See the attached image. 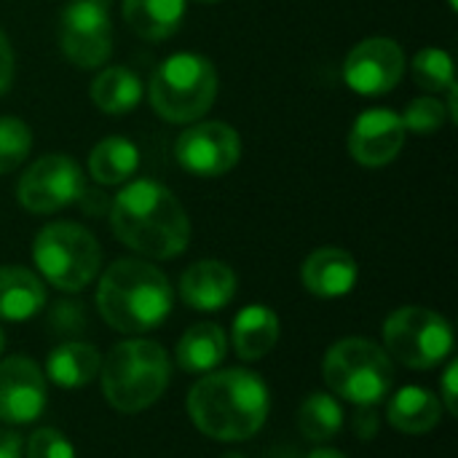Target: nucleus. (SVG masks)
<instances>
[{
	"label": "nucleus",
	"instance_id": "nucleus-1",
	"mask_svg": "<svg viewBox=\"0 0 458 458\" xmlns=\"http://www.w3.org/2000/svg\"><path fill=\"white\" fill-rule=\"evenodd\" d=\"M268 413L271 392L255 370H212L188 392V416L193 427L217 443H244L255 437Z\"/></svg>",
	"mask_w": 458,
	"mask_h": 458
},
{
	"label": "nucleus",
	"instance_id": "nucleus-2",
	"mask_svg": "<svg viewBox=\"0 0 458 458\" xmlns=\"http://www.w3.org/2000/svg\"><path fill=\"white\" fill-rule=\"evenodd\" d=\"M110 228L121 244L156 260L177 258L191 242L185 207L156 180H134L113 199Z\"/></svg>",
	"mask_w": 458,
	"mask_h": 458
},
{
	"label": "nucleus",
	"instance_id": "nucleus-3",
	"mask_svg": "<svg viewBox=\"0 0 458 458\" xmlns=\"http://www.w3.org/2000/svg\"><path fill=\"white\" fill-rule=\"evenodd\" d=\"M174 306V290L164 271L148 260L121 258L99 279L97 309L102 319L123 333L142 335L166 322Z\"/></svg>",
	"mask_w": 458,
	"mask_h": 458
},
{
	"label": "nucleus",
	"instance_id": "nucleus-4",
	"mask_svg": "<svg viewBox=\"0 0 458 458\" xmlns=\"http://www.w3.org/2000/svg\"><path fill=\"white\" fill-rule=\"evenodd\" d=\"M99 381L113 411L126 416L142 413L164 397L172 381V362L161 344L134 335L107 352Z\"/></svg>",
	"mask_w": 458,
	"mask_h": 458
},
{
	"label": "nucleus",
	"instance_id": "nucleus-5",
	"mask_svg": "<svg viewBox=\"0 0 458 458\" xmlns=\"http://www.w3.org/2000/svg\"><path fill=\"white\" fill-rule=\"evenodd\" d=\"M148 97L153 110L172 123L199 121L217 97L215 64L193 51L166 56L150 78Z\"/></svg>",
	"mask_w": 458,
	"mask_h": 458
},
{
	"label": "nucleus",
	"instance_id": "nucleus-6",
	"mask_svg": "<svg viewBox=\"0 0 458 458\" xmlns=\"http://www.w3.org/2000/svg\"><path fill=\"white\" fill-rule=\"evenodd\" d=\"M322 378L335 397L357 408H376L389 397L394 368L389 354L368 338H344L322 360Z\"/></svg>",
	"mask_w": 458,
	"mask_h": 458
},
{
	"label": "nucleus",
	"instance_id": "nucleus-7",
	"mask_svg": "<svg viewBox=\"0 0 458 458\" xmlns=\"http://www.w3.org/2000/svg\"><path fill=\"white\" fill-rule=\"evenodd\" d=\"M32 260L40 276L62 290L81 293L86 290L102 266V250L91 231L78 223H48L32 242Z\"/></svg>",
	"mask_w": 458,
	"mask_h": 458
},
{
	"label": "nucleus",
	"instance_id": "nucleus-8",
	"mask_svg": "<svg viewBox=\"0 0 458 458\" xmlns=\"http://www.w3.org/2000/svg\"><path fill=\"white\" fill-rule=\"evenodd\" d=\"M384 352L413 370H432L454 354L451 322L424 306H403L384 322Z\"/></svg>",
	"mask_w": 458,
	"mask_h": 458
},
{
	"label": "nucleus",
	"instance_id": "nucleus-9",
	"mask_svg": "<svg viewBox=\"0 0 458 458\" xmlns=\"http://www.w3.org/2000/svg\"><path fill=\"white\" fill-rule=\"evenodd\" d=\"M59 46L64 56L83 67H102L113 54V24L107 0H72L59 16Z\"/></svg>",
	"mask_w": 458,
	"mask_h": 458
},
{
	"label": "nucleus",
	"instance_id": "nucleus-10",
	"mask_svg": "<svg viewBox=\"0 0 458 458\" xmlns=\"http://www.w3.org/2000/svg\"><path fill=\"white\" fill-rule=\"evenodd\" d=\"M19 204L32 215H51L86 196L81 166L62 153L38 158L16 185Z\"/></svg>",
	"mask_w": 458,
	"mask_h": 458
},
{
	"label": "nucleus",
	"instance_id": "nucleus-11",
	"mask_svg": "<svg viewBox=\"0 0 458 458\" xmlns=\"http://www.w3.org/2000/svg\"><path fill=\"white\" fill-rule=\"evenodd\" d=\"M174 156L193 177H223L239 164L242 140L233 126L223 121H204L177 137Z\"/></svg>",
	"mask_w": 458,
	"mask_h": 458
},
{
	"label": "nucleus",
	"instance_id": "nucleus-12",
	"mask_svg": "<svg viewBox=\"0 0 458 458\" xmlns=\"http://www.w3.org/2000/svg\"><path fill=\"white\" fill-rule=\"evenodd\" d=\"M405 72V54L392 38H368L357 43L344 62V81L360 97L389 94Z\"/></svg>",
	"mask_w": 458,
	"mask_h": 458
},
{
	"label": "nucleus",
	"instance_id": "nucleus-13",
	"mask_svg": "<svg viewBox=\"0 0 458 458\" xmlns=\"http://www.w3.org/2000/svg\"><path fill=\"white\" fill-rule=\"evenodd\" d=\"M48 403V384L43 370L27 357L0 360V421L32 424L43 416Z\"/></svg>",
	"mask_w": 458,
	"mask_h": 458
},
{
	"label": "nucleus",
	"instance_id": "nucleus-14",
	"mask_svg": "<svg viewBox=\"0 0 458 458\" xmlns=\"http://www.w3.org/2000/svg\"><path fill=\"white\" fill-rule=\"evenodd\" d=\"M405 126L394 110H365L349 134V153L362 166H384L394 161L405 145Z\"/></svg>",
	"mask_w": 458,
	"mask_h": 458
},
{
	"label": "nucleus",
	"instance_id": "nucleus-15",
	"mask_svg": "<svg viewBox=\"0 0 458 458\" xmlns=\"http://www.w3.org/2000/svg\"><path fill=\"white\" fill-rule=\"evenodd\" d=\"M360 276L357 260L341 247L314 250L301 266L303 287L317 298H344L354 290Z\"/></svg>",
	"mask_w": 458,
	"mask_h": 458
},
{
	"label": "nucleus",
	"instance_id": "nucleus-16",
	"mask_svg": "<svg viewBox=\"0 0 458 458\" xmlns=\"http://www.w3.org/2000/svg\"><path fill=\"white\" fill-rule=\"evenodd\" d=\"M236 295V274L220 260H199L180 276V298L196 311H220Z\"/></svg>",
	"mask_w": 458,
	"mask_h": 458
},
{
	"label": "nucleus",
	"instance_id": "nucleus-17",
	"mask_svg": "<svg viewBox=\"0 0 458 458\" xmlns=\"http://www.w3.org/2000/svg\"><path fill=\"white\" fill-rule=\"evenodd\" d=\"M43 279L24 266H0V319L27 322L46 309Z\"/></svg>",
	"mask_w": 458,
	"mask_h": 458
},
{
	"label": "nucleus",
	"instance_id": "nucleus-18",
	"mask_svg": "<svg viewBox=\"0 0 458 458\" xmlns=\"http://www.w3.org/2000/svg\"><path fill=\"white\" fill-rule=\"evenodd\" d=\"M225 354H228V338L225 330L215 322H199L188 327L174 346V360L180 370L191 376H204L217 370Z\"/></svg>",
	"mask_w": 458,
	"mask_h": 458
},
{
	"label": "nucleus",
	"instance_id": "nucleus-19",
	"mask_svg": "<svg viewBox=\"0 0 458 458\" xmlns=\"http://www.w3.org/2000/svg\"><path fill=\"white\" fill-rule=\"evenodd\" d=\"M443 419V403L424 386H403L386 405V421L403 435H427Z\"/></svg>",
	"mask_w": 458,
	"mask_h": 458
},
{
	"label": "nucleus",
	"instance_id": "nucleus-20",
	"mask_svg": "<svg viewBox=\"0 0 458 458\" xmlns=\"http://www.w3.org/2000/svg\"><path fill=\"white\" fill-rule=\"evenodd\" d=\"M233 352L244 362H258L271 354L279 341V317L268 306H244L231 327Z\"/></svg>",
	"mask_w": 458,
	"mask_h": 458
},
{
	"label": "nucleus",
	"instance_id": "nucleus-21",
	"mask_svg": "<svg viewBox=\"0 0 458 458\" xmlns=\"http://www.w3.org/2000/svg\"><path fill=\"white\" fill-rule=\"evenodd\" d=\"M99 368H102V354L97 346L83 341H67L46 357L43 376L46 381L62 389H81L99 376Z\"/></svg>",
	"mask_w": 458,
	"mask_h": 458
},
{
	"label": "nucleus",
	"instance_id": "nucleus-22",
	"mask_svg": "<svg viewBox=\"0 0 458 458\" xmlns=\"http://www.w3.org/2000/svg\"><path fill=\"white\" fill-rule=\"evenodd\" d=\"M188 0H123V19L142 40L172 38L185 16Z\"/></svg>",
	"mask_w": 458,
	"mask_h": 458
},
{
	"label": "nucleus",
	"instance_id": "nucleus-23",
	"mask_svg": "<svg viewBox=\"0 0 458 458\" xmlns=\"http://www.w3.org/2000/svg\"><path fill=\"white\" fill-rule=\"evenodd\" d=\"M91 99L107 115H126L142 99V81L126 64L105 67L91 83Z\"/></svg>",
	"mask_w": 458,
	"mask_h": 458
},
{
	"label": "nucleus",
	"instance_id": "nucleus-24",
	"mask_svg": "<svg viewBox=\"0 0 458 458\" xmlns=\"http://www.w3.org/2000/svg\"><path fill=\"white\" fill-rule=\"evenodd\" d=\"M140 166V150L126 137H107L89 156V174L99 185H121Z\"/></svg>",
	"mask_w": 458,
	"mask_h": 458
},
{
	"label": "nucleus",
	"instance_id": "nucleus-25",
	"mask_svg": "<svg viewBox=\"0 0 458 458\" xmlns=\"http://www.w3.org/2000/svg\"><path fill=\"white\" fill-rule=\"evenodd\" d=\"M298 429L309 443H330L344 429V408L327 392L309 394L298 408Z\"/></svg>",
	"mask_w": 458,
	"mask_h": 458
},
{
	"label": "nucleus",
	"instance_id": "nucleus-26",
	"mask_svg": "<svg viewBox=\"0 0 458 458\" xmlns=\"http://www.w3.org/2000/svg\"><path fill=\"white\" fill-rule=\"evenodd\" d=\"M413 78L424 91H448L454 81V59L443 48H421L413 56Z\"/></svg>",
	"mask_w": 458,
	"mask_h": 458
},
{
	"label": "nucleus",
	"instance_id": "nucleus-27",
	"mask_svg": "<svg viewBox=\"0 0 458 458\" xmlns=\"http://www.w3.org/2000/svg\"><path fill=\"white\" fill-rule=\"evenodd\" d=\"M32 148V131L21 118L0 115V174L13 172Z\"/></svg>",
	"mask_w": 458,
	"mask_h": 458
},
{
	"label": "nucleus",
	"instance_id": "nucleus-28",
	"mask_svg": "<svg viewBox=\"0 0 458 458\" xmlns=\"http://www.w3.org/2000/svg\"><path fill=\"white\" fill-rule=\"evenodd\" d=\"M400 118H403L405 131H413V134H435V131L443 129V123L448 118V110H445V105L437 97H419V99H413L405 107V113Z\"/></svg>",
	"mask_w": 458,
	"mask_h": 458
},
{
	"label": "nucleus",
	"instance_id": "nucleus-29",
	"mask_svg": "<svg viewBox=\"0 0 458 458\" xmlns=\"http://www.w3.org/2000/svg\"><path fill=\"white\" fill-rule=\"evenodd\" d=\"M24 458H75V448L59 429L43 427L24 443Z\"/></svg>",
	"mask_w": 458,
	"mask_h": 458
},
{
	"label": "nucleus",
	"instance_id": "nucleus-30",
	"mask_svg": "<svg viewBox=\"0 0 458 458\" xmlns=\"http://www.w3.org/2000/svg\"><path fill=\"white\" fill-rule=\"evenodd\" d=\"M458 362L456 360H448L445 370H443V378H440V403H443V411L448 416H458Z\"/></svg>",
	"mask_w": 458,
	"mask_h": 458
},
{
	"label": "nucleus",
	"instance_id": "nucleus-31",
	"mask_svg": "<svg viewBox=\"0 0 458 458\" xmlns=\"http://www.w3.org/2000/svg\"><path fill=\"white\" fill-rule=\"evenodd\" d=\"M11 81H13V48H11L8 35L0 27V97L8 91Z\"/></svg>",
	"mask_w": 458,
	"mask_h": 458
},
{
	"label": "nucleus",
	"instance_id": "nucleus-32",
	"mask_svg": "<svg viewBox=\"0 0 458 458\" xmlns=\"http://www.w3.org/2000/svg\"><path fill=\"white\" fill-rule=\"evenodd\" d=\"M24 456V437L13 429H0V458Z\"/></svg>",
	"mask_w": 458,
	"mask_h": 458
},
{
	"label": "nucleus",
	"instance_id": "nucleus-33",
	"mask_svg": "<svg viewBox=\"0 0 458 458\" xmlns=\"http://www.w3.org/2000/svg\"><path fill=\"white\" fill-rule=\"evenodd\" d=\"M354 427H357V435L362 440H370L378 432V419H376L373 408H360V416H357V424Z\"/></svg>",
	"mask_w": 458,
	"mask_h": 458
},
{
	"label": "nucleus",
	"instance_id": "nucleus-34",
	"mask_svg": "<svg viewBox=\"0 0 458 458\" xmlns=\"http://www.w3.org/2000/svg\"><path fill=\"white\" fill-rule=\"evenodd\" d=\"M306 458H346L341 451H335V448H317V451H311Z\"/></svg>",
	"mask_w": 458,
	"mask_h": 458
},
{
	"label": "nucleus",
	"instance_id": "nucleus-35",
	"mask_svg": "<svg viewBox=\"0 0 458 458\" xmlns=\"http://www.w3.org/2000/svg\"><path fill=\"white\" fill-rule=\"evenodd\" d=\"M3 352H5V333L0 330V354H3Z\"/></svg>",
	"mask_w": 458,
	"mask_h": 458
},
{
	"label": "nucleus",
	"instance_id": "nucleus-36",
	"mask_svg": "<svg viewBox=\"0 0 458 458\" xmlns=\"http://www.w3.org/2000/svg\"><path fill=\"white\" fill-rule=\"evenodd\" d=\"M193 3H204V5H215V3H220V0H193Z\"/></svg>",
	"mask_w": 458,
	"mask_h": 458
},
{
	"label": "nucleus",
	"instance_id": "nucleus-37",
	"mask_svg": "<svg viewBox=\"0 0 458 458\" xmlns=\"http://www.w3.org/2000/svg\"><path fill=\"white\" fill-rule=\"evenodd\" d=\"M448 3H451V8H454V11H456V5H458L456 0H448Z\"/></svg>",
	"mask_w": 458,
	"mask_h": 458
},
{
	"label": "nucleus",
	"instance_id": "nucleus-38",
	"mask_svg": "<svg viewBox=\"0 0 458 458\" xmlns=\"http://www.w3.org/2000/svg\"><path fill=\"white\" fill-rule=\"evenodd\" d=\"M225 458H242V456H236V454H231V456H225Z\"/></svg>",
	"mask_w": 458,
	"mask_h": 458
}]
</instances>
